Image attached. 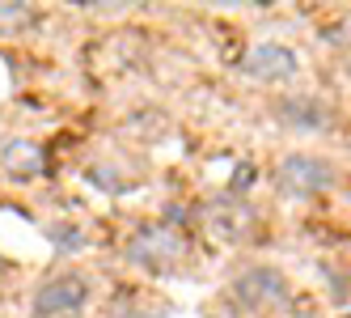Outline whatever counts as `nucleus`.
<instances>
[{
  "label": "nucleus",
  "instance_id": "3",
  "mask_svg": "<svg viewBox=\"0 0 351 318\" xmlns=\"http://www.w3.org/2000/svg\"><path fill=\"white\" fill-rule=\"evenodd\" d=\"M233 297L245 310H258V306H284L288 302V280L275 272V267H250V272L233 284Z\"/></svg>",
  "mask_w": 351,
  "mask_h": 318
},
{
  "label": "nucleus",
  "instance_id": "7",
  "mask_svg": "<svg viewBox=\"0 0 351 318\" xmlns=\"http://www.w3.org/2000/svg\"><path fill=\"white\" fill-rule=\"evenodd\" d=\"M21 13H26L21 5H0V17H21Z\"/></svg>",
  "mask_w": 351,
  "mask_h": 318
},
{
  "label": "nucleus",
  "instance_id": "6",
  "mask_svg": "<svg viewBox=\"0 0 351 318\" xmlns=\"http://www.w3.org/2000/svg\"><path fill=\"white\" fill-rule=\"evenodd\" d=\"M51 238L60 242V247H81V234H77V229H68V234H64V229H51Z\"/></svg>",
  "mask_w": 351,
  "mask_h": 318
},
{
  "label": "nucleus",
  "instance_id": "2",
  "mask_svg": "<svg viewBox=\"0 0 351 318\" xmlns=\"http://www.w3.org/2000/svg\"><path fill=\"white\" fill-rule=\"evenodd\" d=\"M89 302V284L81 276H56L34 293V318H68Z\"/></svg>",
  "mask_w": 351,
  "mask_h": 318
},
{
  "label": "nucleus",
  "instance_id": "1",
  "mask_svg": "<svg viewBox=\"0 0 351 318\" xmlns=\"http://www.w3.org/2000/svg\"><path fill=\"white\" fill-rule=\"evenodd\" d=\"M280 187L288 195H317L326 187H335V166L322 157H309V153H292L280 166Z\"/></svg>",
  "mask_w": 351,
  "mask_h": 318
},
{
  "label": "nucleus",
  "instance_id": "4",
  "mask_svg": "<svg viewBox=\"0 0 351 318\" xmlns=\"http://www.w3.org/2000/svg\"><path fill=\"white\" fill-rule=\"evenodd\" d=\"M250 72L254 77H292L296 72V56L288 52V47H275V43H267V47H254L250 52Z\"/></svg>",
  "mask_w": 351,
  "mask_h": 318
},
{
  "label": "nucleus",
  "instance_id": "5",
  "mask_svg": "<svg viewBox=\"0 0 351 318\" xmlns=\"http://www.w3.org/2000/svg\"><path fill=\"white\" fill-rule=\"evenodd\" d=\"M280 115L288 119L292 128H322V124H326V106L313 102V98H284V102H280Z\"/></svg>",
  "mask_w": 351,
  "mask_h": 318
}]
</instances>
